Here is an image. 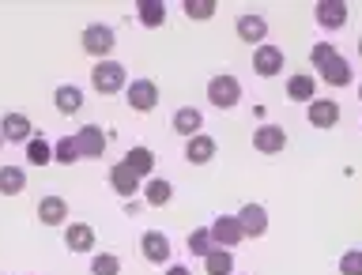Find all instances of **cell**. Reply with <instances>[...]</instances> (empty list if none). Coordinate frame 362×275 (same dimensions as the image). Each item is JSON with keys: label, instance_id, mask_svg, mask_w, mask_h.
Wrapping results in <instances>:
<instances>
[{"label": "cell", "instance_id": "cell-28", "mask_svg": "<svg viewBox=\"0 0 362 275\" xmlns=\"http://www.w3.org/2000/svg\"><path fill=\"white\" fill-rule=\"evenodd\" d=\"M53 158L57 163H76V158H83L79 155V144H76V136H61V140H57V147H53Z\"/></svg>", "mask_w": 362, "mask_h": 275}, {"label": "cell", "instance_id": "cell-33", "mask_svg": "<svg viewBox=\"0 0 362 275\" xmlns=\"http://www.w3.org/2000/svg\"><path fill=\"white\" fill-rule=\"evenodd\" d=\"M185 16L189 19H211L215 16V0H185Z\"/></svg>", "mask_w": 362, "mask_h": 275}, {"label": "cell", "instance_id": "cell-20", "mask_svg": "<svg viewBox=\"0 0 362 275\" xmlns=\"http://www.w3.org/2000/svg\"><path fill=\"white\" fill-rule=\"evenodd\" d=\"M0 132H4V140H27L30 144V121L27 117H23V113H16V110H11V113H4V121H0Z\"/></svg>", "mask_w": 362, "mask_h": 275}, {"label": "cell", "instance_id": "cell-21", "mask_svg": "<svg viewBox=\"0 0 362 275\" xmlns=\"http://www.w3.org/2000/svg\"><path fill=\"white\" fill-rule=\"evenodd\" d=\"M321 79H325L328 87H347V83H351V64L336 53L332 61H328V64L321 68Z\"/></svg>", "mask_w": 362, "mask_h": 275}, {"label": "cell", "instance_id": "cell-30", "mask_svg": "<svg viewBox=\"0 0 362 275\" xmlns=\"http://www.w3.org/2000/svg\"><path fill=\"white\" fill-rule=\"evenodd\" d=\"M211 249H215L211 230H192V234H189V253H192V257H200V260H204V257L211 253Z\"/></svg>", "mask_w": 362, "mask_h": 275}, {"label": "cell", "instance_id": "cell-2", "mask_svg": "<svg viewBox=\"0 0 362 275\" xmlns=\"http://www.w3.org/2000/svg\"><path fill=\"white\" fill-rule=\"evenodd\" d=\"M208 98L215 110H234L238 102H242V83H238L234 76H215L208 83Z\"/></svg>", "mask_w": 362, "mask_h": 275}, {"label": "cell", "instance_id": "cell-1", "mask_svg": "<svg viewBox=\"0 0 362 275\" xmlns=\"http://www.w3.org/2000/svg\"><path fill=\"white\" fill-rule=\"evenodd\" d=\"M124 79H129V72H124L121 61H98L95 72H90V87H95L98 95H117L124 87Z\"/></svg>", "mask_w": 362, "mask_h": 275}, {"label": "cell", "instance_id": "cell-23", "mask_svg": "<svg viewBox=\"0 0 362 275\" xmlns=\"http://www.w3.org/2000/svg\"><path fill=\"white\" fill-rule=\"evenodd\" d=\"M124 166H129L136 177H151V170H155V155L147 151V147H132V151L124 155Z\"/></svg>", "mask_w": 362, "mask_h": 275}, {"label": "cell", "instance_id": "cell-10", "mask_svg": "<svg viewBox=\"0 0 362 275\" xmlns=\"http://www.w3.org/2000/svg\"><path fill=\"white\" fill-rule=\"evenodd\" d=\"M310 124H313V129H336V124H339V102L313 98L310 102Z\"/></svg>", "mask_w": 362, "mask_h": 275}, {"label": "cell", "instance_id": "cell-37", "mask_svg": "<svg viewBox=\"0 0 362 275\" xmlns=\"http://www.w3.org/2000/svg\"><path fill=\"white\" fill-rule=\"evenodd\" d=\"M0 144H4V132H0Z\"/></svg>", "mask_w": 362, "mask_h": 275}, {"label": "cell", "instance_id": "cell-29", "mask_svg": "<svg viewBox=\"0 0 362 275\" xmlns=\"http://www.w3.org/2000/svg\"><path fill=\"white\" fill-rule=\"evenodd\" d=\"M90 275H121V260L113 253H95L90 257Z\"/></svg>", "mask_w": 362, "mask_h": 275}, {"label": "cell", "instance_id": "cell-36", "mask_svg": "<svg viewBox=\"0 0 362 275\" xmlns=\"http://www.w3.org/2000/svg\"><path fill=\"white\" fill-rule=\"evenodd\" d=\"M358 57H362V38H358Z\"/></svg>", "mask_w": 362, "mask_h": 275}, {"label": "cell", "instance_id": "cell-13", "mask_svg": "<svg viewBox=\"0 0 362 275\" xmlns=\"http://www.w3.org/2000/svg\"><path fill=\"white\" fill-rule=\"evenodd\" d=\"M317 23H321L325 30H339L347 23V4L344 0H321V4H317Z\"/></svg>", "mask_w": 362, "mask_h": 275}, {"label": "cell", "instance_id": "cell-31", "mask_svg": "<svg viewBox=\"0 0 362 275\" xmlns=\"http://www.w3.org/2000/svg\"><path fill=\"white\" fill-rule=\"evenodd\" d=\"M27 158H30V166H45L53 158V147L45 144V140H30L27 144Z\"/></svg>", "mask_w": 362, "mask_h": 275}, {"label": "cell", "instance_id": "cell-5", "mask_svg": "<svg viewBox=\"0 0 362 275\" xmlns=\"http://www.w3.org/2000/svg\"><path fill=\"white\" fill-rule=\"evenodd\" d=\"M129 106L136 113H151L158 106V87L155 79H132L129 83Z\"/></svg>", "mask_w": 362, "mask_h": 275}, {"label": "cell", "instance_id": "cell-32", "mask_svg": "<svg viewBox=\"0 0 362 275\" xmlns=\"http://www.w3.org/2000/svg\"><path fill=\"white\" fill-rule=\"evenodd\" d=\"M339 275H362V249H347L339 257Z\"/></svg>", "mask_w": 362, "mask_h": 275}, {"label": "cell", "instance_id": "cell-24", "mask_svg": "<svg viewBox=\"0 0 362 275\" xmlns=\"http://www.w3.org/2000/svg\"><path fill=\"white\" fill-rule=\"evenodd\" d=\"M27 185V170L19 166H0V197H16Z\"/></svg>", "mask_w": 362, "mask_h": 275}, {"label": "cell", "instance_id": "cell-12", "mask_svg": "<svg viewBox=\"0 0 362 275\" xmlns=\"http://www.w3.org/2000/svg\"><path fill=\"white\" fill-rule=\"evenodd\" d=\"M64 245L72 249V253H90V249H95V230H90V223H68L64 226Z\"/></svg>", "mask_w": 362, "mask_h": 275}, {"label": "cell", "instance_id": "cell-17", "mask_svg": "<svg viewBox=\"0 0 362 275\" xmlns=\"http://www.w3.org/2000/svg\"><path fill=\"white\" fill-rule=\"evenodd\" d=\"M234 30H238V38H242V42L260 45V42H264V34H268V19L264 16H242Z\"/></svg>", "mask_w": 362, "mask_h": 275}, {"label": "cell", "instance_id": "cell-22", "mask_svg": "<svg viewBox=\"0 0 362 275\" xmlns=\"http://www.w3.org/2000/svg\"><path fill=\"white\" fill-rule=\"evenodd\" d=\"M144 197H147V204H151V208H166L170 197H174V185H170V181H163V177H147Z\"/></svg>", "mask_w": 362, "mask_h": 275}, {"label": "cell", "instance_id": "cell-27", "mask_svg": "<svg viewBox=\"0 0 362 275\" xmlns=\"http://www.w3.org/2000/svg\"><path fill=\"white\" fill-rule=\"evenodd\" d=\"M136 11H140L144 27H163V23H166V4H163V0H140V8H136Z\"/></svg>", "mask_w": 362, "mask_h": 275}, {"label": "cell", "instance_id": "cell-11", "mask_svg": "<svg viewBox=\"0 0 362 275\" xmlns=\"http://www.w3.org/2000/svg\"><path fill=\"white\" fill-rule=\"evenodd\" d=\"M140 253H144V260H151V264H166V260H170L166 234H163V230H147V234L140 238Z\"/></svg>", "mask_w": 362, "mask_h": 275}, {"label": "cell", "instance_id": "cell-16", "mask_svg": "<svg viewBox=\"0 0 362 275\" xmlns=\"http://www.w3.org/2000/svg\"><path fill=\"white\" fill-rule=\"evenodd\" d=\"M110 185H113L117 197H136V192H140V177H136L124 163H117V166L110 170Z\"/></svg>", "mask_w": 362, "mask_h": 275}, {"label": "cell", "instance_id": "cell-7", "mask_svg": "<svg viewBox=\"0 0 362 275\" xmlns=\"http://www.w3.org/2000/svg\"><path fill=\"white\" fill-rule=\"evenodd\" d=\"M253 147L260 155H279L283 147H287V132H283L279 124H260L253 132Z\"/></svg>", "mask_w": 362, "mask_h": 275}, {"label": "cell", "instance_id": "cell-18", "mask_svg": "<svg viewBox=\"0 0 362 275\" xmlns=\"http://www.w3.org/2000/svg\"><path fill=\"white\" fill-rule=\"evenodd\" d=\"M53 106L64 113V117H72V113L83 110V90L72 87V83H64V87H57V95H53Z\"/></svg>", "mask_w": 362, "mask_h": 275}, {"label": "cell", "instance_id": "cell-34", "mask_svg": "<svg viewBox=\"0 0 362 275\" xmlns=\"http://www.w3.org/2000/svg\"><path fill=\"white\" fill-rule=\"evenodd\" d=\"M332 57H336V49H332L328 42H317L313 49H310V61H313V68H317V72H321V68H325L328 61H332Z\"/></svg>", "mask_w": 362, "mask_h": 275}, {"label": "cell", "instance_id": "cell-25", "mask_svg": "<svg viewBox=\"0 0 362 275\" xmlns=\"http://www.w3.org/2000/svg\"><path fill=\"white\" fill-rule=\"evenodd\" d=\"M204 271H208V275H234L230 249H211V253L204 257Z\"/></svg>", "mask_w": 362, "mask_h": 275}, {"label": "cell", "instance_id": "cell-38", "mask_svg": "<svg viewBox=\"0 0 362 275\" xmlns=\"http://www.w3.org/2000/svg\"><path fill=\"white\" fill-rule=\"evenodd\" d=\"M358 98H362V87H358Z\"/></svg>", "mask_w": 362, "mask_h": 275}, {"label": "cell", "instance_id": "cell-4", "mask_svg": "<svg viewBox=\"0 0 362 275\" xmlns=\"http://www.w3.org/2000/svg\"><path fill=\"white\" fill-rule=\"evenodd\" d=\"M211 242H215V249H230V245H238L242 242V223H238V215H219V219H215L211 226Z\"/></svg>", "mask_w": 362, "mask_h": 275}, {"label": "cell", "instance_id": "cell-3", "mask_svg": "<svg viewBox=\"0 0 362 275\" xmlns=\"http://www.w3.org/2000/svg\"><path fill=\"white\" fill-rule=\"evenodd\" d=\"M113 45H117V34H113L110 23H90V27L83 30V49L90 57H106Z\"/></svg>", "mask_w": 362, "mask_h": 275}, {"label": "cell", "instance_id": "cell-8", "mask_svg": "<svg viewBox=\"0 0 362 275\" xmlns=\"http://www.w3.org/2000/svg\"><path fill=\"white\" fill-rule=\"evenodd\" d=\"M283 49H276V45H260V49L253 53V72L257 76H264V79H272V76H279L283 72Z\"/></svg>", "mask_w": 362, "mask_h": 275}, {"label": "cell", "instance_id": "cell-6", "mask_svg": "<svg viewBox=\"0 0 362 275\" xmlns=\"http://www.w3.org/2000/svg\"><path fill=\"white\" fill-rule=\"evenodd\" d=\"M76 144H79V155L83 158H102L106 155V132L98 129V124H83V129L76 132Z\"/></svg>", "mask_w": 362, "mask_h": 275}, {"label": "cell", "instance_id": "cell-35", "mask_svg": "<svg viewBox=\"0 0 362 275\" xmlns=\"http://www.w3.org/2000/svg\"><path fill=\"white\" fill-rule=\"evenodd\" d=\"M166 275H192L185 264H174V268H166Z\"/></svg>", "mask_w": 362, "mask_h": 275}, {"label": "cell", "instance_id": "cell-9", "mask_svg": "<svg viewBox=\"0 0 362 275\" xmlns=\"http://www.w3.org/2000/svg\"><path fill=\"white\" fill-rule=\"evenodd\" d=\"M238 223H242V234H245V238H260V234L268 230V211L260 208V204H242Z\"/></svg>", "mask_w": 362, "mask_h": 275}, {"label": "cell", "instance_id": "cell-14", "mask_svg": "<svg viewBox=\"0 0 362 275\" xmlns=\"http://www.w3.org/2000/svg\"><path fill=\"white\" fill-rule=\"evenodd\" d=\"M215 151H219V144H215L211 140V136H192V140L185 144V158H189V163L192 166H204V163H211V158H215Z\"/></svg>", "mask_w": 362, "mask_h": 275}, {"label": "cell", "instance_id": "cell-26", "mask_svg": "<svg viewBox=\"0 0 362 275\" xmlns=\"http://www.w3.org/2000/svg\"><path fill=\"white\" fill-rule=\"evenodd\" d=\"M313 90H317V79L313 76H294V79H287V98L291 102H313Z\"/></svg>", "mask_w": 362, "mask_h": 275}, {"label": "cell", "instance_id": "cell-15", "mask_svg": "<svg viewBox=\"0 0 362 275\" xmlns=\"http://www.w3.org/2000/svg\"><path fill=\"white\" fill-rule=\"evenodd\" d=\"M38 219L45 226H64L68 223V200L61 197H42L38 200Z\"/></svg>", "mask_w": 362, "mask_h": 275}, {"label": "cell", "instance_id": "cell-19", "mask_svg": "<svg viewBox=\"0 0 362 275\" xmlns=\"http://www.w3.org/2000/svg\"><path fill=\"white\" fill-rule=\"evenodd\" d=\"M200 124H204V113L200 110H192V106H181L177 113H174V132L177 136H200Z\"/></svg>", "mask_w": 362, "mask_h": 275}]
</instances>
